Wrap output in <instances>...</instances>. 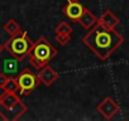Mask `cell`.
<instances>
[{
    "label": "cell",
    "mask_w": 129,
    "mask_h": 121,
    "mask_svg": "<svg viewBox=\"0 0 129 121\" xmlns=\"http://www.w3.org/2000/svg\"><path fill=\"white\" fill-rule=\"evenodd\" d=\"M37 75H38V78H39L41 83H43L46 87H51L59 77V73L53 67H51L49 65H47L43 68L38 70Z\"/></svg>",
    "instance_id": "8"
},
{
    "label": "cell",
    "mask_w": 129,
    "mask_h": 121,
    "mask_svg": "<svg viewBox=\"0 0 129 121\" xmlns=\"http://www.w3.org/2000/svg\"><path fill=\"white\" fill-rule=\"evenodd\" d=\"M56 42L59 45H66L71 42V34H64V33H56L54 35Z\"/></svg>",
    "instance_id": "15"
},
{
    "label": "cell",
    "mask_w": 129,
    "mask_h": 121,
    "mask_svg": "<svg viewBox=\"0 0 129 121\" xmlns=\"http://www.w3.org/2000/svg\"><path fill=\"white\" fill-rule=\"evenodd\" d=\"M54 32H56V33H64V34H72L74 28H72L67 22H61V23L54 28Z\"/></svg>",
    "instance_id": "14"
},
{
    "label": "cell",
    "mask_w": 129,
    "mask_h": 121,
    "mask_svg": "<svg viewBox=\"0 0 129 121\" xmlns=\"http://www.w3.org/2000/svg\"><path fill=\"white\" fill-rule=\"evenodd\" d=\"M15 78L19 86V93L23 96H29L41 83L38 75L34 73L30 68H24L18 73Z\"/></svg>",
    "instance_id": "4"
},
{
    "label": "cell",
    "mask_w": 129,
    "mask_h": 121,
    "mask_svg": "<svg viewBox=\"0 0 129 121\" xmlns=\"http://www.w3.org/2000/svg\"><path fill=\"white\" fill-rule=\"evenodd\" d=\"M82 43L100 60H106L120 45H123L124 37L115 29H110L98 23L82 37Z\"/></svg>",
    "instance_id": "1"
},
{
    "label": "cell",
    "mask_w": 129,
    "mask_h": 121,
    "mask_svg": "<svg viewBox=\"0 0 129 121\" xmlns=\"http://www.w3.org/2000/svg\"><path fill=\"white\" fill-rule=\"evenodd\" d=\"M99 23L103 24V25H105V27H108V28H110V29H115V28L119 25L120 19H119L111 10H105V12L100 15Z\"/></svg>",
    "instance_id": "10"
},
{
    "label": "cell",
    "mask_w": 129,
    "mask_h": 121,
    "mask_svg": "<svg viewBox=\"0 0 129 121\" xmlns=\"http://www.w3.org/2000/svg\"><path fill=\"white\" fill-rule=\"evenodd\" d=\"M33 44L34 42L29 38L28 33L25 30H20L15 35H12L4 43V48L13 58L18 59L20 62L29 55Z\"/></svg>",
    "instance_id": "3"
},
{
    "label": "cell",
    "mask_w": 129,
    "mask_h": 121,
    "mask_svg": "<svg viewBox=\"0 0 129 121\" xmlns=\"http://www.w3.org/2000/svg\"><path fill=\"white\" fill-rule=\"evenodd\" d=\"M85 7L79 2V0H67L66 5L62 8V14L66 17L70 22L77 23L81 15L85 12Z\"/></svg>",
    "instance_id": "7"
},
{
    "label": "cell",
    "mask_w": 129,
    "mask_h": 121,
    "mask_svg": "<svg viewBox=\"0 0 129 121\" xmlns=\"http://www.w3.org/2000/svg\"><path fill=\"white\" fill-rule=\"evenodd\" d=\"M28 111V106L22 101L13 107H5L0 105V118L4 121H17L22 118V116Z\"/></svg>",
    "instance_id": "5"
},
{
    "label": "cell",
    "mask_w": 129,
    "mask_h": 121,
    "mask_svg": "<svg viewBox=\"0 0 129 121\" xmlns=\"http://www.w3.org/2000/svg\"><path fill=\"white\" fill-rule=\"evenodd\" d=\"M96 111L105 118V120H113L116 113L120 111V106L119 103L111 98V97H105L98 106H96Z\"/></svg>",
    "instance_id": "6"
},
{
    "label": "cell",
    "mask_w": 129,
    "mask_h": 121,
    "mask_svg": "<svg viewBox=\"0 0 129 121\" xmlns=\"http://www.w3.org/2000/svg\"><path fill=\"white\" fill-rule=\"evenodd\" d=\"M57 49L44 38V37H39L29 53V63L33 68H36L37 71L43 68L44 66L49 65L51 60L57 55Z\"/></svg>",
    "instance_id": "2"
},
{
    "label": "cell",
    "mask_w": 129,
    "mask_h": 121,
    "mask_svg": "<svg viewBox=\"0 0 129 121\" xmlns=\"http://www.w3.org/2000/svg\"><path fill=\"white\" fill-rule=\"evenodd\" d=\"M5 48H4V44H2V43H0V54H2L3 53V50H4Z\"/></svg>",
    "instance_id": "17"
},
{
    "label": "cell",
    "mask_w": 129,
    "mask_h": 121,
    "mask_svg": "<svg viewBox=\"0 0 129 121\" xmlns=\"http://www.w3.org/2000/svg\"><path fill=\"white\" fill-rule=\"evenodd\" d=\"M18 62H19V60L15 59V58H13V59H5L4 60V65H3L4 73H7V75L18 73Z\"/></svg>",
    "instance_id": "12"
},
{
    "label": "cell",
    "mask_w": 129,
    "mask_h": 121,
    "mask_svg": "<svg viewBox=\"0 0 129 121\" xmlns=\"http://www.w3.org/2000/svg\"><path fill=\"white\" fill-rule=\"evenodd\" d=\"M3 91H7V92H19V86H18V82H17V78L14 77H9L5 86L3 87Z\"/></svg>",
    "instance_id": "13"
},
{
    "label": "cell",
    "mask_w": 129,
    "mask_h": 121,
    "mask_svg": "<svg viewBox=\"0 0 129 121\" xmlns=\"http://www.w3.org/2000/svg\"><path fill=\"white\" fill-rule=\"evenodd\" d=\"M8 78H9V76H8L7 73H4V72L0 73V88H2V90H3V87L5 86V83H7Z\"/></svg>",
    "instance_id": "16"
},
{
    "label": "cell",
    "mask_w": 129,
    "mask_h": 121,
    "mask_svg": "<svg viewBox=\"0 0 129 121\" xmlns=\"http://www.w3.org/2000/svg\"><path fill=\"white\" fill-rule=\"evenodd\" d=\"M84 29H86V30H90V29H92L98 23H99V18H96L95 15H94V13L92 12H90L89 9H85V12H84V14L81 15V18L79 19V22H77Z\"/></svg>",
    "instance_id": "9"
},
{
    "label": "cell",
    "mask_w": 129,
    "mask_h": 121,
    "mask_svg": "<svg viewBox=\"0 0 129 121\" xmlns=\"http://www.w3.org/2000/svg\"><path fill=\"white\" fill-rule=\"evenodd\" d=\"M3 29H4V32H5L7 34H9L10 37H12V35H15L17 33H19V32L22 30L19 23H18L15 19H9V20L3 25Z\"/></svg>",
    "instance_id": "11"
}]
</instances>
